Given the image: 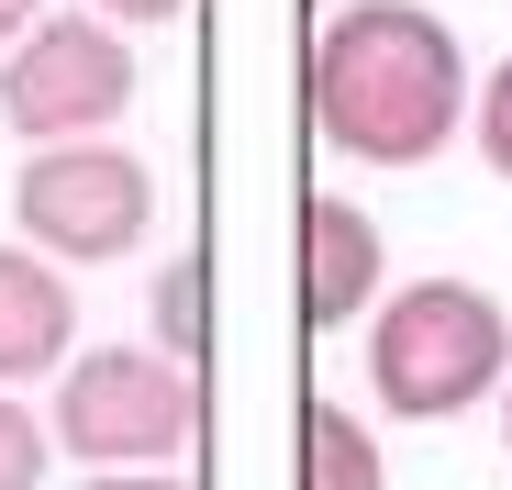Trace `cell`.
<instances>
[{"mask_svg":"<svg viewBox=\"0 0 512 490\" xmlns=\"http://www.w3.org/2000/svg\"><path fill=\"white\" fill-rule=\"evenodd\" d=\"M357 312H379V223L346 190H312L301 201V323L346 335Z\"/></svg>","mask_w":512,"mask_h":490,"instance_id":"cell-6","label":"cell"},{"mask_svg":"<svg viewBox=\"0 0 512 490\" xmlns=\"http://www.w3.org/2000/svg\"><path fill=\"white\" fill-rule=\"evenodd\" d=\"M501 446H512V379H501Z\"/></svg>","mask_w":512,"mask_h":490,"instance_id":"cell-15","label":"cell"},{"mask_svg":"<svg viewBox=\"0 0 512 490\" xmlns=\"http://www.w3.org/2000/svg\"><path fill=\"white\" fill-rule=\"evenodd\" d=\"M156 323H167V357H201V268L190 257L156 279Z\"/></svg>","mask_w":512,"mask_h":490,"instance_id":"cell-11","label":"cell"},{"mask_svg":"<svg viewBox=\"0 0 512 490\" xmlns=\"http://www.w3.org/2000/svg\"><path fill=\"white\" fill-rule=\"evenodd\" d=\"M45 435L78 468H179L201 446V379L190 357H145V346H78L56 368Z\"/></svg>","mask_w":512,"mask_h":490,"instance_id":"cell-3","label":"cell"},{"mask_svg":"<svg viewBox=\"0 0 512 490\" xmlns=\"http://www.w3.org/2000/svg\"><path fill=\"white\" fill-rule=\"evenodd\" d=\"M78 357V290L45 245H0V390L56 379Z\"/></svg>","mask_w":512,"mask_h":490,"instance_id":"cell-7","label":"cell"},{"mask_svg":"<svg viewBox=\"0 0 512 490\" xmlns=\"http://www.w3.org/2000/svg\"><path fill=\"white\" fill-rule=\"evenodd\" d=\"M34 23H45V0H0V45H23Z\"/></svg>","mask_w":512,"mask_h":490,"instance_id":"cell-14","label":"cell"},{"mask_svg":"<svg viewBox=\"0 0 512 490\" xmlns=\"http://www.w3.org/2000/svg\"><path fill=\"white\" fill-rule=\"evenodd\" d=\"M78 490H190V479H179V468H90Z\"/></svg>","mask_w":512,"mask_h":490,"instance_id":"cell-13","label":"cell"},{"mask_svg":"<svg viewBox=\"0 0 512 490\" xmlns=\"http://www.w3.org/2000/svg\"><path fill=\"white\" fill-rule=\"evenodd\" d=\"M101 23H123V34H156V23H190V0H90Z\"/></svg>","mask_w":512,"mask_h":490,"instance_id":"cell-12","label":"cell"},{"mask_svg":"<svg viewBox=\"0 0 512 490\" xmlns=\"http://www.w3.org/2000/svg\"><path fill=\"white\" fill-rule=\"evenodd\" d=\"M45 468H56V435H45V413H23V401L0 390V490H45Z\"/></svg>","mask_w":512,"mask_h":490,"instance_id":"cell-9","label":"cell"},{"mask_svg":"<svg viewBox=\"0 0 512 490\" xmlns=\"http://www.w3.org/2000/svg\"><path fill=\"white\" fill-rule=\"evenodd\" d=\"M134 34L101 12H45L23 45H0V123L23 145H67V134H112L134 112Z\"/></svg>","mask_w":512,"mask_h":490,"instance_id":"cell-5","label":"cell"},{"mask_svg":"<svg viewBox=\"0 0 512 490\" xmlns=\"http://www.w3.org/2000/svg\"><path fill=\"white\" fill-rule=\"evenodd\" d=\"M12 223L23 245H45L56 268H112L156 234V168L112 134H67V145H34L23 179H12Z\"/></svg>","mask_w":512,"mask_h":490,"instance_id":"cell-4","label":"cell"},{"mask_svg":"<svg viewBox=\"0 0 512 490\" xmlns=\"http://www.w3.org/2000/svg\"><path fill=\"white\" fill-rule=\"evenodd\" d=\"M512 379V312L479 279H412L368 312V390L401 424H457Z\"/></svg>","mask_w":512,"mask_h":490,"instance_id":"cell-2","label":"cell"},{"mask_svg":"<svg viewBox=\"0 0 512 490\" xmlns=\"http://www.w3.org/2000/svg\"><path fill=\"white\" fill-rule=\"evenodd\" d=\"M468 123L457 23L423 0H346L312 34V134L357 168H435Z\"/></svg>","mask_w":512,"mask_h":490,"instance_id":"cell-1","label":"cell"},{"mask_svg":"<svg viewBox=\"0 0 512 490\" xmlns=\"http://www.w3.org/2000/svg\"><path fill=\"white\" fill-rule=\"evenodd\" d=\"M301 490H390V457L346 401H312L301 413Z\"/></svg>","mask_w":512,"mask_h":490,"instance_id":"cell-8","label":"cell"},{"mask_svg":"<svg viewBox=\"0 0 512 490\" xmlns=\"http://www.w3.org/2000/svg\"><path fill=\"white\" fill-rule=\"evenodd\" d=\"M468 134H479V156H490V179H512V56L468 90Z\"/></svg>","mask_w":512,"mask_h":490,"instance_id":"cell-10","label":"cell"}]
</instances>
